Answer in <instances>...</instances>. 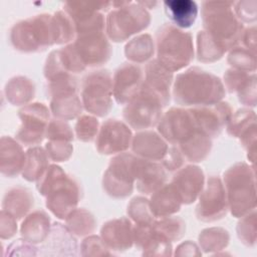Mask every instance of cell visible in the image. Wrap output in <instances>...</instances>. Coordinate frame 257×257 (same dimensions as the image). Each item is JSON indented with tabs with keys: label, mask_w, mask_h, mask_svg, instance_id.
Segmentation results:
<instances>
[{
	"label": "cell",
	"mask_w": 257,
	"mask_h": 257,
	"mask_svg": "<svg viewBox=\"0 0 257 257\" xmlns=\"http://www.w3.org/2000/svg\"><path fill=\"white\" fill-rule=\"evenodd\" d=\"M172 94L177 104L193 107L222 101L226 90L217 75L193 66L177 74L173 81Z\"/></svg>",
	"instance_id": "1"
},
{
	"label": "cell",
	"mask_w": 257,
	"mask_h": 257,
	"mask_svg": "<svg viewBox=\"0 0 257 257\" xmlns=\"http://www.w3.org/2000/svg\"><path fill=\"white\" fill-rule=\"evenodd\" d=\"M36 189L45 198L46 208L60 220H65L68 214L77 208L81 198L78 181L57 165L48 167L36 182Z\"/></svg>",
	"instance_id": "2"
},
{
	"label": "cell",
	"mask_w": 257,
	"mask_h": 257,
	"mask_svg": "<svg viewBox=\"0 0 257 257\" xmlns=\"http://www.w3.org/2000/svg\"><path fill=\"white\" fill-rule=\"evenodd\" d=\"M201 16L203 30L226 51L240 44L245 28L233 11V2L205 1Z\"/></svg>",
	"instance_id": "3"
},
{
	"label": "cell",
	"mask_w": 257,
	"mask_h": 257,
	"mask_svg": "<svg viewBox=\"0 0 257 257\" xmlns=\"http://www.w3.org/2000/svg\"><path fill=\"white\" fill-rule=\"evenodd\" d=\"M157 60L171 72L187 67L194 59L193 36L190 32L165 23L156 32Z\"/></svg>",
	"instance_id": "4"
},
{
	"label": "cell",
	"mask_w": 257,
	"mask_h": 257,
	"mask_svg": "<svg viewBox=\"0 0 257 257\" xmlns=\"http://www.w3.org/2000/svg\"><path fill=\"white\" fill-rule=\"evenodd\" d=\"M222 181L233 217L240 218L256 209L254 166L238 162L224 172Z\"/></svg>",
	"instance_id": "5"
},
{
	"label": "cell",
	"mask_w": 257,
	"mask_h": 257,
	"mask_svg": "<svg viewBox=\"0 0 257 257\" xmlns=\"http://www.w3.org/2000/svg\"><path fill=\"white\" fill-rule=\"evenodd\" d=\"M10 43L14 49L35 53L55 44L52 15L38 14L18 21L10 29Z\"/></svg>",
	"instance_id": "6"
},
{
	"label": "cell",
	"mask_w": 257,
	"mask_h": 257,
	"mask_svg": "<svg viewBox=\"0 0 257 257\" xmlns=\"http://www.w3.org/2000/svg\"><path fill=\"white\" fill-rule=\"evenodd\" d=\"M150 23V12L140 1L112 2L105 17V33L108 39L119 43L147 29Z\"/></svg>",
	"instance_id": "7"
},
{
	"label": "cell",
	"mask_w": 257,
	"mask_h": 257,
	"mask_svg": "<svg viewBox=\"0 0 257 257\" xmlns=\"http://www.w3.org/2000/svg\"><path fill=\"white\" fill-rule=\"evenodd\" d=\"M71 45L86 68L105 64L112 52L105 33V18L76 27V37Z\"/></svg>",
	"instance_id": "8"
},
{
	"label": "cell",
	"mask_w": 257,
	"mask_h": 257,
	"mask_svg": "<svg viewBox=\"0 0 257 257\" xmlns=\"http://www.w3.org/2000/svg\"><path fill=\"white\" fill-rule=\"evenodd\" d=\"M83 108L94 116L104 117L112 108V76L108 69L85 74L80 83Z\"/></svg>",
	"instance_id": "9"
},
{
	"label": "cell",
	"mask_w": 257,
	"mask_h": 257,
	"mask_svg": "<svg viewBox=\"0 0 257 257\" xmlns=\"http://www.w3.org/2000/svg\"><path fill=\"white\" fill-rule=\"evenodd\" d=\"M164 107L163 102L155 93L142 86L140 91L124 104L122 117L130 127L145 131L158 125Z\"/></svg>",
	"instance_id": "10"
},
{
	"label": "cell",
	"mask_w": 257,
	"mask_h": 257,
	"mask_svg": "<svg viewBox=\"0 0 257 257\" xmlns=\"http://www.w3.org/2000/svg\"><path fill=\"white\" fill-rule=\"evenodd\" d=\"M135 157L133 154L120 153L110 159L102 177V188L109 197L124 199L132 195L135 187Z\"/></svg>",
	"instance_id": "11"
},
{
	"label": "cell",
	"mask_w": 257,
	"mask_h": 257,
	"mask_svg": "<svg viewBox=\"0 0 257 257\" xmlns=\"http://www.w3.org/2000/svg\"><path fill=\"white\" fill-rule=\"evenodd\" d=\"M50 109L42 102H31L18 110L21 124L15 139L25 147L39 145L45 138L50 121Z\"/></svg>",
	"instance_id": "12"
},
{
	"label": "cell",
	"mask_w": 257,
	"mask_h": 257,
	"mask_svg": "<svg viewBox=\"0 0 257 257\" xmlns=\"http://www.w3.org/2000/svg\"><path fill=\"white\" fill-rule=\"evenodd\" d=\"M195 209L198 220L206 223L218 221L226 216L229 206L223 181L218 176H211L199 195Z\"/></svg>",
	"instance_id": "13"
},
{
	"label": "cell",
	"mask_w": 257,
	"mask_h": 257,
	"mask_svg": "<svg viewBox=\"0 0 257 257\" xmlns=\"http://www.w3.org/2000/svg\"><path fill=\"white\" fill-rule=\"evenodd\" d=\"M157 127L158 133L170 145H179L195 133L201 131L190 108L175 106L163 113Z\"/></svg>",
	"instance_id": "14"
},
{
	"label": "cell",
	"mask_w": 257,
	"mask_h": 257,
	"mask_svg": "<svg viewBox=\"0 0 257 257\" xmlns=\"http://www.w3.org/2000/svg\"><path fill=\"white\" fill-rule=\"evenodd\" d=\"M133 133L123 121L109 118L102 122L95 138V148L100 155H117L132 147Z\"/></svg>",
	"instance_id": "15"
},
{
	"label": "cell",
	"mask_w": 257,
	"mask_h": 257,
	"mask_svg": "<svg viewBox=\"0 0 257 257\" xmlns=\"http://www.w3.org/2000/svg\"><path fill=\"white\" fill-rule=\"evenodd\" d=\"M227 134L240 141L249 161L254 166L257 137L255 111L249 107H242L232 113L227 123Z\"/></svg>",
	"instance_id": "16"
},
{
	"label": "cell",
	"mask_w": 257,
	"mask_h": 257,
	"mask_svg": "<svg viewBox=\"0 0 257 257\" xmlns=\"http://www.w3.org/2000/svg\"><path fill=\"white\" fill-rule=\"evenodd\" d=\"M189 108L198 127L211 139L220 136L233 113V109L227 101Z\"/></svg>",
	"instance_id": "17"
},
{
	"label": "cell",
	"mask_w": 257,
	"mask_h": 257,
	"mask_svg": "<svg viewBox=\"0 0 257 257\" xmlns=\"http://www.w3.org/2000/svg\"><path fill=\"white\" fill-rule=\"evenodd\" d=\"M145 79L143 68L136 63L124 62L120 64L112 76V96L118 104L124 105L136 95Z\"/></svg>",
	"instance_id": "18"
},
{
	"label": "cell",
	"mask_w": 257,
	"mask_h": 257,
	"mask_svg": "<svg viewBox=\"0 0 257 257\" xmlns=\"http://www.w3.org/2000/svg\"><path fill=\"white\" fill-rule=\"evenodd\" d=\"M135 186L144 195H152L163 187L168 179L167 170L161 162L135 157L134 160Z\"/></svg>",
	"instance_id": "19"
},
{
	"label": "cell",
	"mask_w": 257,
	"mask_h": 257,
	"mask_svg": "<svg viewBox=\"0 0 257 257\" xmlns=\"http://www.w3.org/2000/svg\"><path fill=\"white\" fill-rule=\"evenodd\" d=\"M171 183L179 193L183 204L190 205L202 192L205 186V175L200 167L187 165L176 171Z\"/></svg>",
	"instance_id": "20"
},
{
	"label": "cell",
	"mask_w": 257,
	"mask_h": 257,
	"mask_svg": "<svg viewBox=\"0 0 257 257\" xmlns=\"http://www.w3.org/2000/svg\"><path fill=\"white\" fill-rule=\"evenodd\" d=\"M38 254L43 256H76L78 244L66 226L55 222L51 225L48 237L38 248Z\"/></svg>",
	"instance_id": "21"
},
{
	"label": "cell",
	"mask_w": 257,
	"mask_h": 257,
	"mask_svg": "<svg viewBox=\"0 0 257 257\" xmlns=\"http://www.w3.org/2000/svg\"><path fill=\"white\" fill-rule=\"evenodd\" d=\"M100 238L111 251H126L134 246V223L127 217L105 222L100 229Z\"/></svg>",
	"instance_id": "22"
},
{
	"label": "cell",
	"mask_w": 257,
	"mask_h": 257,
	"mask_svg": "<svg viewBox=\"0 0 257 257\" xmlns=\"http://www.w3.org/2000/svg\"><path fill=\"white\" fill-rule=\"evenodd\" d=\"M174 81V73L162 66L155 58L148 62L145 68L143 87L155 93L166 107L171 100V88Z\"/></svg>",
	"instance_id": "23"
},
{
	"label": "cell",
	"mask_w": 257,
	"mask_h": 257,
	"mask_svg": "<svg viewBox=\"0 0 257 257\" xmlns=\"http://www.w3.org/2000/svg\"><path fill=\"white\" fill-rule=\"evenodd\" d=\"M168 148L169 144L159 133L149 130L137 133L132 142V150L136 156L156 162L163 160Z\"/></svg>",
	"instance_id": "24"
},
{
	"label": "cell",
	"mask_w": 257,
	"mask_h": 257,
	"mask_svg": "<svg viewBox=\"0 0 257 257\" xmlns=\"http://www.w3.org/2000/svg\"><path fill=\"white\" fill-rule=\"evenodd\" d=\"M25 156L21 144L11 137L4 136L0 141V171L4 177L14 178L22 173Z\"/></svg>",
	"instance_id": "25"
},
{
	"label": "cell",
	"mask_w": 257,
	"mask_h": 257,
	"mask_svg": "<svg viewBox=\"0 0 257 257\" xmlns=\"http://www.w3.org/2000/svg\"><path fill=\"white\" fill-rule=\"evenodd\" d=\"M49 109L55 118L70 120L81 115L83 105L78 90H63L47 96Z\"/></svg>",
	"instance_id": "26"
},
{
	"label": "cell",
	"mask_w": 257,
	"mask_h": 257,
	"mask_svg": "<svg viewBox=\"0 0 257 257\" xmlns=\"http://www.w3.org/2000/svg\"><path fill=\"white\" fill-rule=\"evenodd\" d=\"M150 209L157 219L173 216L181 210L183 202L172 183L165 184L151 195Z\"/></svg>",
	"instance_id": "27"
},
{
	"label": "cell",
	"mask_w": 257,
	"mask_h": 257,
	"mask_svg": "<svg viewBox=\"0 0 257 257\" xmlns=\"http://www.w3.org/2000/svg\"><path fill=\"white\" fill-rule=\"evenodd\" d=\"M50 222V217L43 210L29 213L21 223V237L33 244L43 243L51 230Z\"/></svg>",
	"instance_id": "28"
},
{
	"label": "cell",
	"mask_w": 257,
	"mask_h": 257,
	"mask_svg": "<svg viewBox=\"0 0 257 257\" xmlns=\"http://www.w3.org/2000/svg\"><path fill=\"white\" fill-rule=\"evenodd\" d=\"M33 206L34 197L31 191L22 186L10 188L2 201V209L10 213L17 221L25 218Z\"/></svg>",
	"instance_id": "29"
},
{
	"label": "cell",
	"mask_w": 257,
	"mask_h": 257,
	"mask_svg": "<svg viewBox=\"0 0 257 257\" xmlns=\"http://www.w3.org/2000/svg\"><path fill=\"white\" fill-rule=\"evenodd\" d=\"M164 8L173 25L182 29L191 27L198 16L199 8L192 0H167L164 1Z\"/></svg>",
	"instance_id": "30"
},
{
	"label": "cell",
	"mask_w": 257,
	"mask_h": 257,
	"mask_svg": "<svg viewBox=\"0 0 257 257\" xmlns=\"http://www.w3.org/2000/svg\"><path fill=\"white\" fill-rule=\"evenodd\" d=\"M177 146L180 148L187 162L200 163L210 155L213 142L208 135L199 131Z\"/></svg>",
	"instance_id": "31"
},
{
	"label": "cell",
	"mask_w": 257,
	"mask_h": 257,
	"mask_svg": "<svg viewBox=\"0 0 257 257\" xmlns=\"http://www.w3.org/2000/svg\"><path fill=\"white\" fill-rule=\"evenodd\" d=\"M7 100L12 105H26L35 96L34 82L22 75L10 78L4 88Z\"/></svg>",
	"instance_id": "32"
},
{
	"label": "cell",
	"mask_w": 257,
	"mask_h": 257,
	"mask_svg": "<svg viewBox=\"0 0 257 257\" xmlns=\"http://www.w3.org/2000/svg\"><path fill=\"white\" fill-rule=\"evenodd\" d=\"M49 157L44 148L34 146L27 150L22 178L28 182H37L48 169Z\"/></svg>",
	"instance_id": "33"
},
{
	"label": "cell",
	"mask_w": 257,
	"mask_h": 257,
	"mask_svg": "<svg viewBox=\"0 0 257 257\" xmlns=\"http://www.w3.org/2000/svg\"><path fill=\"white\" fill-rule=\"evenodd\" d=\"M156 45L153 37L148 34H141L131 39L124 47V55L132 62L141 64L149 61L155 54Z\"/></svg>",
	"instance_id": "34"
},
{
	"label": "cell",
	"mask_w": 257,
	"mask_h": 257,
	"mask_svg": "<svg viewBox=\"0 0 257 257\" xmlns=\"http://www.w3.org/2000/svg\"><path fill=\"white\" fill-rule=\"evenodd\" d=\"M65 226L77 237L92 234L96 228L94 216L84 208H76L65 218Z\"/></svg>",
	"instance_id": "35"
},
{
	"label": "cell",
	"mask_w": 257,
	"mask_h": 257,
	"mask_svg": "<svg viewBox=\"0 0 257 257\" xmlns=\"http://www.w3.org/2000/svg\"><path fill=\"white\" fill-rule=\"evenodd\" d=\"M200 249L205 253H218L224 250L230 241V235L222 227H210L204 229L198 237Z\"/></svg>",
	"instance_id": "36"
},
{
	"label": "cell",
	"mask_w": 257,
	"mask_h": 257,
	"mask_svg": "<svg viewBox=\"0 0 257 257\" xmlns=\"http://www.w3.org/2000/svg\"><path fill=\"white\" fill-rule=\"evenodd\" d=\"M227 51L206 31L197 34V58L204 63H212L221 59Z\"/></svg>",
	"instance_id": "37"
},
{
	"label": "cell",
	"mask_w": 257,
	"mask_h": 257,
	"mask_svg": "<svg viewBox=\"0 0 257 257\" xmlns=\"http://www.w3.org/2000/svg\"><path fill=\"white\" fill-rule=\"evenodd\" d=\"M55 44H69L76 37V27L73 19L62 9L52 15Z\"/></svg>",
	"instance_id": "38"
},
{
	"label": "cell",
	"mask_w": 257,
	"mask_h": 257,
	"mask_svg": "<svg viewBox=\"0 0 257 257\" xmlns=\"http://www.w3.org/2000/svg\"><path fill=\"white\" fill-rule=\"evenodd\" d=\"M153 228L156 232L162 234L171 242H174L182 239V237L185 235L186 223L180 217L169 216L155 220L153 223Z\"/></svg>",
	"instance_id": "39"
},
{
	"label": "cell",
	"mask_w": 257,
	"mask_h": 257,
	"mask_svg": "<svg viewBox=\"0 0 257 257\" xmlns=\"http://www.w3.org/2000/svg\"><path fill=\"white\" fill-rule=\"evenodd\" d=\"M227 62L231 68L247 72H255L256 52L249 50L243 45H236L229 50Z\"/></svg>",
	"instance_id": "40"
},
{
	"label": "cell",
	"mask_w": 257,
	"mask_h": 257,
	"mask_svg": "<svg viewBox=\"0 0 257 257\" xmlns=\"http://www.w3.org/2000/svg\"><path fill=\"white\" fill-rule=\"evenodd\" d=\"M126 213L134 224H153L156 220L151 212L149 199L142 196L131 200L126 207Z\"/></svg>",
	"instance_id": "41"
},
{
	"label": "cell",
	"mask_w": 257,
	"mask_h": 257,
	"mask_svg": "<svg viewBox=\"0 0 257 257\" xmlns=\"http://www.w3.org/2000/svg\"><path fill=\"white\" fill-rule=\"evenodd\" d=\"M144 256H171L173 255L172 242L163 236L162 234L156 232L153 228V233L150 238L146 241L142 247Z\"/></svg>",
	"instance_id": "42"
},
{
	"label": "cell",
	"mask_w": 257,
	"mask_h": 257,
	"mask_svg": "<svg viewBox=\"0 0 257 257\" xmlns=\"http://www.w3.org/2000/svg\"><path fill=\"white\" fill-rule=\"evenodd\" d=\"M237 236L239 240L248 247H254L256 244V210H253L244 216L240 217V220L236 227Z\"/></svg>",
	"instance_id": "43"
},
{
	"label": "cell",
	"mask_w": 257,
	"mask_h": 257,
	"mask_svg": "<svg viewBox=\"0 0 257 257\" xmlns=\"http://www.w3.org/2000/svg\"><path fill=\"white\" fill-rule=\"evenodd\" d=\"M99 131V122L94 115L81 114L77 117L74 133L77 139L83 143H90L95 140Z\"/></svg>",
	"instance_id": "44"
},
{
	"label": "cell",
	"mask_w": 257,
	"mask_h": 257,
	"mask_svg": "<svg viewBox=\"0 0 257 257\" xmlns=\"http://www.w3.org/2000/svg\"><path fill=\"white\" fill-rule=\"evenodd\" d=\"M80 255L81 256H111V251L105 243L102 241L100 236L88 235L80 244Z\"/></svg>",
	"instance_id": "45"
},
{
	"label": "cell",
	"mask_w": 257,
	"mask_h": 257,
	"mask_svg": "<svg viewBox=\"0 0 257 257\" xmlns=\"http://www.w3.org/2000/svg\"><path fill=\"white\" fill-rule=\"evenodd\" d=\"M45 138L48 141H66L72 142L74 140V133L71 126L66 122V120L60 118L50 119L47 128Z\"/></svg>",
	"instance_id": "46"
},
{
	"label": "cell",
	"mask_w": 257,
	"mask_h": 257,
	"mask_svg": "<svg viewBox=\"0 0 257 257\" xmlns=\"http://www.w3.org/2000/svg\"><path fill=\"white\" fill-rule=\"evenodd\" d=\"M44 149L49 159L56 163L68 161L73 153V146L71 142L59 141V140L48 141L45 144Z\"/></svg>",
	"instance_id": "47"
},
{
	"label": "cell",
	"mask_w": 257,
	"mask_h": 257,
	"mask_svg": "<svg viewBox=\"0 0 257 257\" xmlns=\"http://www.w3.org/2000/svg\"><path fill=\"white\" fill-rule=\"evenodd\" d=\"M254 73L255 72H247L229 68L224 73V87L230 93H237Z\"/></svg>",
	"instance_id": "48"
},
{
	"label": "cell",
	"mask_w": 257,
	"mask_h": 257,
	"mask_svg": "<svg viewBox=\"0 0 257 257\" xmlns=\"http://www.w3.org/2000/svg\"><path fill=\"white\" fill-rule=\"evenodd\" d=\"M186 162L187 161L180 148L177 145H171L169 146L165 157L161 161V164L167 171L176 172L185 166Z\"/></svg>",
	"instance_id": "49"
},
{
	"label": "cell",
	"mask_w": 257,
	"mask_h": 257,
	"mask_svg": "<svg viewBox=\"0 0 257 257\" xmlns=\"http://www.w3.org/2000/svg\"><path fill=\"white\" fill-rule=\"evenodd\" d=\"M256 1L233 2V11L242 23H254L256 21Z\"/></svg>",
	"instance_id": "50"
},
{
	"label": "cell",
	"mask_w": 257,
	"mask_h": 257,
	"mask_svg": "<svg viewBox=\"0 0 257 257\" xmlns=\"http://www.w3.org/2000/svg\"><path fill=\"white\" fill-rule=\"evenodd\" d=\"M5 255L8 256H37L38 248L35 244L22 239H17L9 244Z\"/></svg>",
	"instance_id": "51"
},
{
	"label": "cell",
	"mask_w": 257,
	"mask_h": 257,
	"mask_svg": "<svg viewBox=\"0 0 257 257\" xmlns=\"http://www.w3.org/2000/svg\"><path fill=\"white\" fill-rule=\"evenodd\" d=\"M239 101L248 106L254 107L257 102V95H256V73H254L249 80L239 89L237 92Z\"/></svg>",
	"instance_id": "52"
},
{
	"label": "cell",
	"mask_w": 257,
	"mask_h": 257,
	"mask_svg": "<svg viewBox=\"0 0 257 257\" xmlns=\"http://www.w3.org/2000/svg\"><path fill=\"white\" fill-rule=\"evenodd\" d=\"M17 233V220L10 213L3 210L0 215V237L2 240L10 239Z\"/></svg>",
	"instance_id": "53"
},
{
	"label": "cell",
	"mask_w": 257,
	"mask_h": 257,
	"mask_svg": "<svg viewBox=\"0 0 257 257\" xmlns=\"http://www.w3.org/2000/svg\"><path fill=\"white\" fill-rule=\"evenodd\" d=\"M174 255L175 256H201L202 252L200 250V247L196 243L188 240L181 243L176 248Z\"/></svg>",
	"instance_id": "54"
},
{
	"label": "cell",
	"mask_w": 257,
	"mask_h": 257,
	"mask_svg": "<svg viewBox=\"0 0 257 257\" xmlns=\"http://www.w3.org/2000/svg\"><path fill=\"white\" fill-rule=\"evenodd\" d=\"M241 42L244 47L248 48L253 52H256V26L255 25H252L244 29L241 37Z\"/></svg>",
	"instance_id": "55"
}]
</instances>
